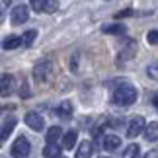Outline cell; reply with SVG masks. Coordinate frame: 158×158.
Listing matches in <instances>:
<instances>
[{
	"instance_id": "6da1fadb",
	"label": "cell",
	"mask_w": 158,
	"mask_h": 158,
	"mask_svg": "<svg viewBox=\"0 0 158 158\" xmlns=\"http://www.w3.org/2000/svg\"><path fill=\"white\" fill-rule=\"evenodd\" d=\"M137 98H139L137 88L129 86V84H121V86H117L113 90V94H111L113 104H117V106H131V104L137 102Z\"/></svg>"
},
{
	"instance_id": "ffe728a7",
	"label": "cell",
	"mask_w": 158,
	"mask_h": 158,
	"mask_svg": "<svg viewBox=\"0 0 158 158\" xmlns=\"http://www.w3.org/2000/svg\"><path fill=\"white\" fill-rule=\"evenodd\" d=\"M37 37V31H35V29H29V31H26L22 35V45H26V47H29L33 43V39Z\"/></svg>"
},
{
	"instance_id": "603a6c76",
	"label": "cell",
	"mask_w": 158,
	"mask_h": 158,
	"mask_svg": "<svg viewBox=\"0 0 158 158\" xmlns=\"http://www.w3.org/2000/svg\"><path fill=\"white\" fill-rule=\"evenodd\" d=\"M127 16H133V10H123V12H117L115 14V20H121V18H127Z\"/></svg>"
},
{
	"instance_id": "8992f818",
	"label": "cell",
	"mask_w": 158,
	"mask_h": 158,
	"mask_svg": "<svg viewBox=\"0 0 158 158\" xmlns=\"http://www.w3.org/2000/svg\"><path fill=\"white\" fill-rule=\"evenodd\" d=\"M144 131V119L141 117V115H135L131 121H129V127H127V137H137L141 135V133Z\"/></svg>"
},
{
	"instance_id": "d4e9b609",
	"label": "cell",
	"mask_w": 158,
	"mask_h": 158,
	"mask_svg": "<svg viewBox=\"0 0 158 158\" xmlns=\"http://www.w3.org/2000/svg\"><path fill=\"white\" fill-rule=\"evenodd\" d=\"M144 158H158V152H156V150H152V152H148Z\"/></svg>"
},
{
	"instance_id": "cb8c5ba5",
	"label": "cell",
	"mask_w": 158,
	"mask_h": 158,
	"mask_svg": "<svg viewBox=\"0 0 158 158\" xmlns=\"http://www.w3.org/2000/svg\"><path fill=\"white\" fill-rule=\"evenodd\" d=\"M148 74L154 76V78H158V63H154L152 66H148Z\"/></svg>"
},
{
	"instance_id": "e0dca14e",
	"label": "cell",
	"mask_w": 158,
	"mask_h": 158,
	"mask_svg": "<svg viewBox=\"0 0 158 158\" xmlns=\"http://www.w3.org/2000/svg\"><path fill=\"white\" fill-rule=\"evenodd\" d=\"M43 156H45V158H59V156H60L59 144H47V147L43 148Z\"/></svg>"
},
{
	"instance_id": "2e32d148",
	"label": "cell",
	"mask_w": 158,
	"mask_h": 158,
	"mask_svg": "<svg viewBox=\"0 0 158 158\" xmlns=\"http://www.w3.org/2000/svg\"><path fill=\"white\" fill-rule=\"evenodd\" d=\"M20 45H22V39L18 37V35H8V37L2 41V47L6 51H8V49H16V47H20Z\"/></svg>"
},
{
	"instance_id": "ac0fdd59",
	"label": "cell",
	"mask_w": 158,
	"mask_h": 158,
	"mask_svg": "<svg viewBox=\"0 0 158 158\" xmlns=\"http://www.w3.org/2000/svg\"><path fill=\"white\" fill-rule=\"evenodd\" d=\"M16 127V117H10V119H6L4 121V125H2V141H6L8 139V135L12 133V129Z\"/></svg>"
},
{
	"instance_id": "30bf717a",
	"label": "cell",
	"mask_w": 158,
	"mask_h": 158,
	"mask_svg": "<svg viewBox=\"0 0 158 158\" xmlns=\"http://www.w3.org/2000/svg\"><path fill=\"white\" fill-rule=\"evenodd\" d=\"M92 143L90 141H82L80 143V147H78V150H76V156L74 158H90L92 156Z\"/></svg>"
},
{
	"instance_id": "52a82bcc",
	"label": "cell",
	"mask_w": 158,
	"mask_h": 158,
	"mask_svg": "<svg viewBox=\"0 0 158 158\" xmlns=\"http://www.w3.org/2000/svg\"><path fill=\"white\" fill-rule=\"evenodd\" d=\"M26 125L29 129H33V131H41L45 127V119L35 111H27L26 113Z\"/></svg>"
},
{
	"instance_id": "5b68a950",
	"label": "cell",
	"mask_w": 158,
	"mask_h": 158,
	"mask_svg": "<svg viewBox=\"0 0 158 158\" xmlns=\"http://www.w3.org/2000/svg\"><path fill=\"white\" fill-rule=\"evenodd\" d=\"M27 18H29V8H27V6H23V4L16 6V8L12 10V14H10V20H12V23H16V26L26 23Z\"/></svg>"
},
{
	"instance_id": "8fae6325",
	"label": "cell",
	"mask_w": 158,
	"mask_h": 158,
	"mask_svg": "<svg viewBox=\"0 0 158 158\" xmlns=\"http://www.w3.org/2000/svg\"><path fill=\"white\" fill-rule=\"evenodd\" d=\"M144 139H147L148 143L158 141V123L156 121H152V123L147 125V129H144Z\"/></svg>"
},
{
	"instance_id": "484cf974",
	"label": "cell",
	"mask_w": 158,
	"mask_h": 158,
	"mask_svg": "<svg viewBox=\"0 0 158 158\" xmlns=\"http://www.w3.org/2000/svg\"><path fill=\"white\" fill-rule=\"evenodd\" d=\"M152 104H154V107H158V92L154 94V98H152Z\"/></svg>"
},
{
	"instance_id": "4316f807",
	"label": "cell",
	"mask_w": 158,
	"mask_h": 158,
	"mask_svg": "<svg viewBox=\"0 0 158 158\" xmlns=\"http://www.w3.org/2000/svg\"><path fill=\"white\" fill-rule=\"evenodd\" d=\"M102 158H104V156H102Z\"/></svg>"
},
{
	"instance_id": "7a4b0ae2",
	"label": "cell",
	"mask_w": 158,
	"mask_h": 158,
	"mask_svg": "<svg viewBox=\"0 0 158 158\" xmlns=\"http://www.w3.org/2000/svg\"><path fill=\"white\" fill-rule=\"evenodd\" d=\"M10 154L14 158H26L29 154V141L26 137H18L10 148Z\"/></svg>"
},
{
	"instance_id": "3957f363",
	"label": "cell",
	"mask_w": 158,
	"mask_h": 158,
	"mask_svg": "<svg viewBox=\"0 0 158 158\" xmlns=\"http://www.w3.org/2000/svg\"><path fill=\"white\" fill-rule=\"evenodd\" d=\"M51 72H53V63H51V60H43V63L35 64V69H33L35 82H45L47 78H49Z\"/></svg>"
},
{
	"instance_id": "9c48e42d",
	"label": "cell",
	"mask_w": 158,
	"mask_h": 158,
	"mask_svg": "<svg viewBox=\"0 0 158 158\" xmlns=\"http://www.w3.org/2000/svg\"><path fill=\"white\" fill-rule=\"evenodd\" d=\"M60 135H63V129L57 125L49 127V131L45 133V139H47V144H57V141L60 139Z\"/></svg>"
},
{
	"instance_id": "5bb4252c",
	"label": "cell",
	"mask_w": 158,
	"mask_h": 158,
	"mask_svg": "<svg viewBox=\"0 0 158 158\" xmlns=\"http://www.w3.org/2000/svg\"><path fill=\"white\" fill-rule=\"evenodd\" d=\"M76 141H78V133L76 131H69L64 135V139H63V147L66 150H72V147L76 144Z\"/></svg>"
},
{
	"instance_id": "44dd1931",
	"label": "cell",
	"mask_w": 158,
	"mask_h": 158,
	"mask_svg": "<svg viewBox=\"0 0 158 158\" xmlns=\"http://www.w3.org/2000/svg\"><path fill=\"white\" fill-rule=\"evenodd\" d=\"M125 31V26H121V23H113V26H107L104 27V33H123Z\"/></svg>"
},
{
	"instance_id": "7402d4cb",
	"label": "cell",
	"mask_w": 158,
	"mask_h": 158,
	"mask_svg": "<svg viewBox=\"0 0 158 158\" xmlns=\"http://www.w3.org/2000/svg\"><path fill=\"white\" fill-rule=\"evenodd\" d=\"M147 41H148V45H158V31H148Z\"/></svg>"
},
{
	"instance_id": "277c9868",
	"label": "cell",
	"mask_w": 158,
	"mask_h": 158,
	"mask_svg": "<svg viewBox=\"0 0 158 158\" xmlns=\"http://www.w3.org/2000/svg\"><path fill=\"white\" fill-rule=\"evenodd\" d=\"M31 6L35 12H45V14H53L59 8L57 0H31Z\"/></svg>"
},
{
	"instance_id": "d6986e66",
	"label": "cell",
	"mask_w": 158,
	"mask_h": 158,
	"mask_svg": "<svg viewBox=\"0 0 158 158\" xmlns=\"http://www.w3.org/2000/svg\"><path fill=\"white\" fill-rule=\"evenodd\" d=\"M141 156V147L139 144H129L123 152V158H139Z\"/></svg>"
},
{
	"instance_id": "7c38bea8",
	"label": "cell",
	"mask_w": 158,
	"mask_h": 158,
	"mask_svg": "<svg viewBox=\"0 0 158 158\" xmlns=\"http://www.w3.org/2000/svg\"><path fill=\"white\" fill-rule=\"evenodd\" d=\"M119 144H121V139L117 135H106L104 137V148L106 150H115V148H119Z\"/></svg>"
},
{
	"instance_id": "ba28073f",
	"label": "cell",
	"mask_w": 158,
	"mask_h": 158,
	"mask_svg": "<svg viewBox=\"0 0 158 158\" xmlns=\"http://www.w3.org/2000/svg\"><path fill=\"white\" fill-rule=\"evenodd\" d=\"M137 51V41H127V45H125V49L123 51H119V57H117V63L119 64H123L125 60H129L133 55H135Z\"/></svg>"
},
{
	"instance_id": "9a60e30c",
	"label": "cell",
	"mask_w": 158,
	"mask_h": 158,
	"mask_svg": "<svg viewBox=\"0 0 158 158\" xmlns=\"http://www.w3.org/2000/svg\"><path fill=\"white\" fill-rule=\"evenodd\" d=\"M14 90V78L10 74H2V98H6Z\"/></svg>"
},
{
	"instance_id": "4fadbf2b",
	"label": "cell",
	"mask_w": 158,
	"mask_h": 158,
	"mask_svg": "<svg viewBox=\"0 0 158 158\" xmlns=\"http://www.w3.org/2000/svg\"><path fill=\"white\" fill-rule=\"evenodd\" d=\"M57 115L60 119H70L72 117V104L70 102H63V104L57 107Z\"/></svg>"
}]
</instances>
